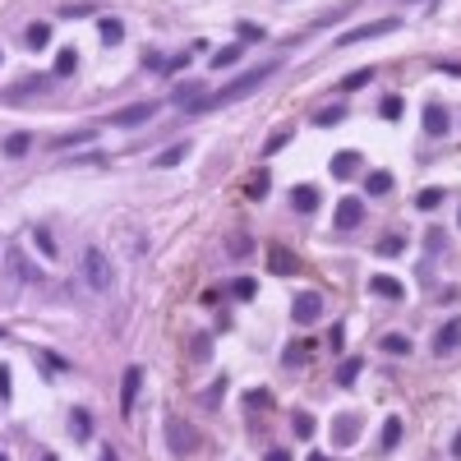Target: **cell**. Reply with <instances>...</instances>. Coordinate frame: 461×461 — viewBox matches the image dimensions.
<instances>
[{
	"label": "cell",
	"mask_w": 461,
	"mask_h": 461,
	"mask_svg": "<svg viewBox=\"0 0 461 461\" xmlns=\"http://www.w3.org/2000/svg\"><path fill=\"white\" fill-rule=\"evenodd\" d=\"M291 208L295 213H314V208H319V189H314V184H295L291 189Z\"/></svg>",
	"instance_id": "5bb4252c"
},
{
	"label": "cell",
	"mask_w": 461,
	"mask_h": 461,
	"mask_svg": "<svg viewBox=\"0 0 461 461\" xmlns=\"http://www.w3.org/2000/svg\"><path fill=\"white\" fill-rule=\"evenodd\" d=\"M157 111H162V102H134V107H120L116 116H111V125H120V129H134V125L153 120Z\"/></svg>",
	"instance_id": "5b68a950"
},
{
	"label": "cell",
	"mask_w": 461,
	"mask_h": 461,
	"mask_svg": "<svg viewBox=\"0 0 461 461\" xmlns=\"http://www.w3.org/2000/svg\"><path fill=\"white\" fill-rule=\"evenodd\" d=\"M360 369H365L360 360H341V369H337V383H341V387H355V378H360Z\"/></svg>",
	"instance_id": "484cf974"
},
{
	"label": "cell",
	"mask_w": 461,
	"mask_h": 461,
	"mask_svg": "<svg viewBox=\"0 0 461 461\" xmlns=\"http://www.w3.org/2000/svg\"><path fill=\"white\" fill-rule=\"evenodd\" d=\"M167 443L175 457H189L194 447H199V429L194 425H184V420H167Z\"/></svg>",
	"instance_id": "3957f363"
},
{
	"label": "cell",
	"mask_w": 461,
	"mask_h": 461,
	"mask_svg": "<svg viewBox=\"0 0 461 461\" xmlns=\"http://www.w3.org/2000/svg\"><path fill=\"white\" fill-rule=\"evenodd\" d=\"M378 443H383V452H392V447L401 443V415H387V420H383V433H378Z\"/></svg>",
	"instance_id": "2e32d148"
},
{
	"label": "cell",
	"mask_w": 461,
	"mask_h": 461,
	"mask_svg": "<svg viewBox=\"0 0 461 461\" xmlns=\"http://www.w3.org/2000/svg\"><path fill=\"white\" fill-rule=\"evenodd\" d=\"M286 138H291V134H286V129H277V134L268 138V153H277V148H281V143H286Z\"/></svg>",
	"instance_id": "60d3db41"
},
{
	"label": "cell",
	"mask_w": 461,
	"mask_h": 461,
	"mask_svg": "<svg viewBox=\"0 0 461 461\" xmlns=\"http://www.w3.org/2000/svg\"><path fill=\"white\" fill-rule=\"evenodd\" d=\"M74 65H78L74 46H61V51H56V74H74Z\"/></svg>",
	"instance_id": "83f0119b"
},
{
	"label": "cell",
	"mask_w": 461,
	"mask_h": 461,
	"mask_svg": "<svg viewBox=\"0 0 461 461\" xmlns=\"http://www.w3.org/2000/svg\"><path fill=\"white\" fill-rule=\"evenodd\" d=\"M387 32H397V19H378V23H360V28L341 32L337 46H355V42H369V37H387Z\"/></svg>",
	"instance_id": "8992f818"
},
{
	"label": "cell",
	"mask_w": 461,
	"mask_h": 461,
	"mask_svg": "<svg viewBox=\"0 0 461 461\" xmlns=\"http://www.w3.org/2000/svg\"><path fill=\"white\" fill-rule=\"evenodd\" d=\"M365 83H374V65H369V69H351V74L341 78V88H346V92H355V88H365Z\"/></svg>",
	"instance_id": "cb8c5ba5"
},
{
	"label": "cell",
	"mask_w": 461,
	"mask_h": 461,
	"mask_svg": "<svg viewBox=\"0 0 461 461\" xmlns=\"http://www.w3.org/2000/svg\"><path fill=\"white\" fill-rule=\"evenodd\" d=\"M360 222H365V203L355 199V194H351V199H341L337 213H332V231H355Z\"/></svg>",
	"instance_id": "ba28073f"
},
{
	"label": "cell",
	"mask_w": 461,
	"mask_h": 461,
	"mask_svg": "<svg viewBox=\"0 0 461 461\" xmlns=\"http://www.w3.org/2000/svg\"><path fill=\"white\" fill-rule=\"evenodd\" d=\"M374 249H378L383 259H392V254H401V249H406V235H401V231H392V235H383Z\"/></svg>",
	"instance_id": "ac0fdd59"
},
{
	"label": "cell",
	"mask_w": 461,
	"mask_h": 461,
	"mask_svg": "<svg viewBox=\"0 0 461 461\" xmlns=\"http://www.w3.org/2000/svg\"><path fill=\"white\" fill-rule=\"evenodd\" d=\"M314 120H319V125H341V120H346V111H341V107H323Z\"/></svg>",
	"instance_id": "d590c367"
},
{
	"label": "cell",
	"mask_w": 461,
	"mask_h": 461,
	"mask_svg": "<svg viewBox=\"0 0 461 461\" xmlns=\"http://www.w3.org/2000/svg\"><path fill=\"white\" fill-rule=\"evenodd\" d=\"M383 351L387 355H411V337H406V332H387V337H383Z\"/></svg>",
	"instance_id": "ffe728a7"
},
{
	"label": "cell",
	"mask_w": 461,
	"mask_h": 461,
	"mask_svg": "<svg viewBox=\"0 0 461 461\" xmlns=\"http://www.w3.org/2000/svg\"><path fill=\"white\" fill-rule=\"evenodd\" d=\"M457 351H461V319H447L433 337V355L443 360V355H457Z\"/></svg>",
	"instance_id": "9c48e42d"
},
{
	"label": "cell",
	"mask_w": 461,
	"mask_h": 461,
	"mask_svg": "<svg viewBox=\"0 0 461 461\" xmlns=\"http://www.w3.org/2000/svg\"><path fill=\"white\" fill-rule=\"evenodd\" d=\"M268 171H254V175H249V199H263V194H268Z\"/></svg>",
	"instance_id": "d6a6232c"
},
{
	"label": "cell",
	"mask_w": 461,
	"mask_h": 461,
	"mask_svg": "<svg viewBox=\"0 0 461 461\" xmlns=\"http://www.w3.org/2000/svg\"><path fill=\"white\" fill-rule=\"evenodd\" d=\"M61 14H65V19H88V14H92V5H65Z\"/></svg>",
	"instance_id": "ab89813d"
},
{
	"label": "cell",
	"mask_w": 461,
	"mask_h": 461,
	"mask_svg": "<svg viewBox=\"0 0 461 461\" xmlns=\"http://www.w3.org/2000/svg\"><path fill=\"white\" fill-rule=\"evenodd\" d=\"M120 37H125V23H120V19H102V42H120Z\"/></svg>",
	"instance_id": "f546056e"
},
{
	"label": "cell",
	"mask_w": 461,
	"mask_h": 461,
	"mask_svg": "<svg viewBox=\"0 0 461 461\" xmlns=\"http://www.w3.org/2000/svg\"><path fill=\"white\" fill-rule=\"evenodd\" d=\"M447 125H452V120H447V107L429 102V107H425V134L438 138V134H447Z\"/></svg>",
	"instance_id": "4fadbf2b"
},
{
	"label": "cell",
	"mask_w": 461,
	"mask_h": 461,
	"mask_svg": "<svg viewBox=\"0 0 461 461\" xmlns=\"http://www.w3.org/2000/svg\"><path fill=\"white\" fill-rule=\"evenodd\" d=\"M180 157H189V143H175V148H171L167 157H157V167H175Z\"/></svg>",
	"instance_id": "8d00e7d4"
},
{
	"label": "cell",
	"mask_w": 461,
	"mask_h": 461,
	"mask_svg": "<svg viewBox=\"0 0 461 461\" xmlns=\"http://www.w3.org/2000/svg\"><path fill=\"white\" fill-rule=\"evenodd\" d=\"M51 42V23H32L28 28V46H46Z\"/></svg>",
	"instance_id": "836d02e7"
},
{
	"label": "cell",
	"mask_w": 461,
	"mask_h": 461,
	"mask_svg": "<svg viewBox=\"0 0 461 461\" xmlns=\"http://www.w3.org/2000/svg\"><path fill=\"white\" fill-rule=\"evenodd\" d=\"M0 337H5V332H0Z\"/></svg>",
	"instance_id": "7dc6e473"
},
{
	"label": "cell",
	"mask_w": 461,
	"mask_h": 461,
	"mask_svg": "<svg viewBox=\"0 0 461 461\" xmlns=\"http://www.w3.org/2000/svg\"><path fill=\"white\" fill-rule=\"evenodd\" d=\"M268 268H272L277 277H291V272H300V259H295L291 249H281V245H272V249H268Z\"/></svg>",
	"instance_id": "7c38bea8"
},
{
	"label": "cell",
	"mask_w": 461,
	"mask_h": 461,
	"mask_svg": "<svg viewBox=\"0 0 461 461\" xmlns=\"http://www.w3.org/2000/svg\"><path fill=\"white\" fill-rule=\"evenodd\" d=\"M138 387H143V369H138V365H129V369H125V378H120V415H125V420L134 415Z\"/></svg>",
	"instance_id": "52a82bcc"
},
{
	"label": "cell",
	"mask_w": 461,
	"mask_h": 461,
	"mask_svg": "<svg viewBox=\"0 0 461 461\" xmlns=\"http://www.w3.org/2000/svg\"><path fill=\"white\" fill-rule=\"evenodd\" d=\"M268 461H291V452H281V447H272V452H268Z\"/></svg>",
	"instance_id": "b9f144b4"
},
{
	"label": "cell",
	"mask_w": 461,
	"mask_h": 461,
	"mask_svg": "<svg viewBox=\"0 0 461 461\" xmlns=\"http://www.w3.org/2000/svg\"><path fill=\"white\" fill-rule=\"evenodd\" d=\"M83 281H88L92 291H111V263L97 245L83 249Z\"/></svg>",
	"instance_id": "7a4b0ae2"
},
{
	"label": "cell",
	"mask_w": 461,
	"mask_h": 461,
	"mask_svg": "<svg viewBox=\"0 0 461 461\" xmlns=\"http://www.w3.org/2000/svg\"><path fill=\"white\" fill-rule=\"evenodd\" d=\"M369 291L383 295V300H406V286H401L397 277H387V272H374V277H369Z\"/></svg>",
	"instance_id": "8fae6325"
},
{
	"label": "cell",
	"mask_w": 461,
	"mask_h": 461,
	"mask_svg": "<svg viewBox=\"0 0 461 461\" xmlns=\"http://www.w3.org/2000/svg\"><path fill=\"white\" fill-rule=\"evenodd\" d=\"M309 461H328V457H319V452H314V457H309Z\"/></svg>",
	"instance_id": "ee69618b"
},
{
	"label": "cell",
	"mask_w": 461,
	"mask_h": 461,
	"mask_svg": "<svg viewBox=\"0 0 461 461\" xmlns=\"http://www.w3.org/2000/svg\"><path fill=\"white\" fill-rule=\"evenodd\" d=\"M92 138V129H78V134H61L56 138V148H74V143H88Z\"/></svg>",
	"instance_id": "f35d334b"
},
{
	"label": "cell",
	"mask_w": 461,
	"mask_h": 461,
	"mask_svg": "<svg viewBox=\"0 0 461 461\" xmlns=\"http://www.w3.org/2000/svg\"><path fill=\"white\" fill-rule=\"evenodd\" d=\"M0 461H10V457H5V452H0Z\"/></svg>",
	"instance_id": "bcb514c9"
},
{
	"label": "cell",
	"mask_w": 461,
	"mask_h": 461,
	"mask_svg": "<svg viewBox=\"0 0 461 461\" xmlns=\"http://www.w3.org/2000/svg\"><path fill=\"white\" fill-rule=\"evenodd\" d=\"M240 56H245V46H240V42H231V46H222V51L213 56V65H217V69H226V65H235Z\"/></svg>",
	"instance_id": "44dd1931"
},
{
	"label": "cell",
	"mask_w": 461,
	"mask_h": 461,
	"mask_svg": "<svg viewBox=\"0 0 461 461\" xmlns=\"http://www.w3.org/2000/svg\"><path fill=\"white\" fill-rule=\"evenodd\" d=\"M69 433H74V438H88V433H92L88 411H74V420H69Z\"/></svg>",
	"instance_id": "4dcf8cb0"
},
{
	"label": "cell",
	"mask_w": 461,
	"mask_h": 461,
	"mask_svg": "<svg viewBox=\"0 0 461 461\" xmlns=\"http://www.w3.org/2000/svg\"><path fill=\"white\" fill-rule=\"evenodd\" d=\"M263 37H268V32H263L259 23H249V19L240 23V42H263Z\"/></svg>",
	"instance_id": "74e56055"
},
{
	"label": "cell",
	"mask_w": 461,
	"mask_h": 461,
	"mask_svg": "<svg viewBox=\"0 0 461 461\" xmlns=\"http://www.w3.org/2000/svg\"><path fill=\"white\" fill-rule=\"evenodd\" d=\"M360 171V153H337L332 157V180H351Z\"/></svg>",
	"instance_id": "9a60e30c"
},
{
	"label": "cell",
	"mask_w": 461,
	"mask_h": 461,
	"mask_svg": "<svg viewBox=\"0 0 461 461\" xmlns=\"http://www.w3.org/2000/svg\"><path fill=\"white\" fill-rule=\"evenodd\" d=\"M10 263H14V268H19V277H23V281H42V268H32V263L23 259L19 249H10Z\"/></svg>",
	"instance_id": "d6986e66"
},
{
	"label": "cell",
	"mask_w": 461,
	"mask_h": 461,
	"mask_svg": "<svg viewBox=\"0 0 461 461\" xmlns=\"http://www.w3.org/2000/svg\"><path fill=\"white\" fill-rule=\"evenodd\" d=\"M291 429H295V438H314V415L295 411V415H291Z\"/></svg>",
	"instance_id": "f1b7e54d"
},
{
	"label": "cell",
	"mask_w": 461,
	"mask_h": 461,
	"mask_svg": "<svg viewBox=\"0 0 461 461\" xmlns=\"http://www.w3.org/2000/svg\"><path fill=\"white\" fill-rule=\"evenodd\" d=\"M32 245L42 249L46 259H56V240H51V231H42V226H37V231H32Z\"/></svg>",
	"instance_id": "1f68e13d"
},
{
	"label": "cell",
	"mask_w": 461,
	"mask_h": 461,
	"mask_svg": "<svg viewBox=\"0 0 461 461\" xmlns=\"http://www.w3.org/2000/svg\"><path fill=\"white\" fill-rule=\"evenodd\" d=\"M291 319L300 323V328H314V323L323 319V295H319V291H305V295H295V305H291Z\"/></svg>",
	"instance_id": "277c9868"
},
{
	"label": "cell",
	"mask_w": 461,
	"mask_h": 461,
	"mask_svg": "<svg viewBox=\"0 0 461 461\" xmlns=\"http://www.w3.org/2000/svg\"><path fill=\"white\" fill-rule=\"evenodd\" d=\"M249 249H254V240H249L245 231H231V235H226V254H231V259H245Z\"/></svg>",
	"instance_id": "e0dca14e"
},
{
	"label": "cell",
	"mask_w": 461,
	"mask_h": 461,
	"mask_svg": "<svg viewBox=\"0 0 461 461\" xmlns=\"http://www.w3.org/2000/svg\"><path fill=\"white\" fill-rule=\"evenodd\" d=\"M452 457H461V433H457V438H452Z\"/></svg>",
	"instance_id": "7bdbcfd3"
},
{
	"label": "cell",
	"mask_w": 461,
	"mask_h": 461,
	"mask_svg": "<svg viewBox=\"0 0 461 461\" xmlns=\"http://www.w3.org/2000/svg\"><path fill=\"white\" fill-rule=\"evenodd\" d=\"M277 74V61H263L259 69H245V74L235 78V83H226L222 92H213V97H199L194 107H184L189 116H199V111H217V107H231V102H240V97H249V92H259L268 78Z\"/></svg>",
	"instance_id": "6da1fadb"
},
{
	"label": "cell",
	"mask_w": 461,
	"mask_h": 461,
	"mask_svg": "<svg viewBox=\"0 0 461 461\" xmlns=\"http://www.w3.org/2000/svg\"><path fill=\"white\" fill-rule=\"evenodd\" d=\"M32 148V134H10L5 138V157H23Z\"/></svg>",
	"instance_id": "d4e9b609"
},
{
	"label": "cell",
	"mask_w": 461,
	"mask_h": 461,
	"mask_svg": "<svg viewBox=\"0 0 461 461\" xmlns=\"http://www.w3.org/2000/svg\"><path fill=\"white\" fill-rule=\"evenodd\" d=\"M231 295H235V300H254V295H259L254 277H235V281H231Z\"/></svg>",
	"instance_id": "4316f807"
},
{
	"label": "cell",
	"mask_w": 461,
	"mask_h": 461,
	"mask_svg": "<svg viewBox=\"0 0 461 461\" xmlns=\"http://www.w3.org/2000/svg\"><path fill=\"white\" fill-rule=\"evenodd\" d=\"M401 111H406V102H401V97H397V92H387V97H383V102H378V116H383V120H397V116H401Z\"/></svg>",
	"instance_id": "603a6c76"
},
{
	"label": "cell",
	"mask_w": 461,
	"mask_h": 461,
	"mask_svg": "<svg viewBox=\"0 0 461 461\" xmlns=\"http://www.w3.org/2000/svg\"><path fill=\"white\" fill-rule=\"evenodd\" d=\"M365 189H369V194H387V189H392V175H387V171H369Z\"/></svg>",
	"instance_id": "7402d4cb"
},
{
	"label": "cell",
	"mask_w": 461,
	"mask_h": 461,
	"mask_svg": "<svg viewBox=\"0 0 461 461\" xmlns=\"http://www.w3.org/2000/svg\"><path fill=\"white\" fill-rule=\"evenodd\" d=\"M457 226H461V208H457Z\"/></svg>",
	"instance_id": "f6af8a7d"
},
{
	"label": "cell",
	"mask_w": 461,
	"mask_h": 461,
	"mask_svg": "<svg viewBox=\"0 0 461 461\" xmlns=\"http://www.w3.org/2000/svg\"><path fill=\"white\" fill-rule=\"evenodd\" d=\"M420 208H425V213H433V208H438V203H443V189H420Z\"/></svg>",
	"instance_id": "e575fe53"
},
{
	"label": "cell",
	"mask_w": 461,
	"mask_h": 461,
	"mask_svg": "<svg viewBox=\"0 0 461 461\" xmlns=\"http://www.w3.org/2000/svg\"><path fill=\"white\" fill-rule=\"evenodd\" d=\"M328 433H332V447H351L360 438V415H337Z\"/></svg>",
	"instance_id": "30bf717a"
}]
</instances>
